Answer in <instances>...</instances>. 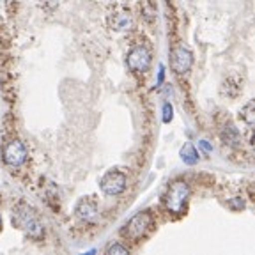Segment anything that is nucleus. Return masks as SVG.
I'll return each mask as SVG.
<instances>
[{
	"mask_svg": "<svg viewBox=\"0 0 255 255\" xmlns=\"http://www.w3.org/2000/svg\"><path fill=\"white\" fill-rule=\"evenodd\" d=\"M12 225L27 232L30 238H39L43 234V225H41L37 215L25 204H20L12 211Z\"/></svg>",
	"mask_w": 255,
	"mask_h": 255,
	"instance_id": "1",
	"label": "nucleus"
},
{
	"mask_svg": "<svg viewBox=\"0 0 255 255\" xmlns=\"http://www.w3.org/2000/svg\"><path fill=\"white\" fill-rule=\"evenodd\" d=\"M190 199V186L184 181H175L165 195V206L174 215H181Z\"/></svg>",
	"mask_w": 255,
	"mask_h": 255,
	"instance_id": "2",
	"label": "nucleus"
},
{
	"mask_svg": "<svg viewBox=\"0 0 255 255\" xmlns=\"http://www.w3.org/2000/svg\"><path fill=\"white\" fill-rule=\"evenodd\" d=\"M152 227V215L151 213H138V215L133 216L129 222L124 225L123 236L128 239H133V241H138L140 238L147 234Z\"/></svg>",
	"mask_w": 255,
	"mask_h": 255,
	"instance_id": "3",
	"label": "nucleus"
},
{
	"mask_svg": "<svg viewBox=\"0 0 255 255\" xmlns=\"http://www.w3.org/2000/svg\"><path fill=\"white\" fill-rule=\"evenodd\" d=\"M126 184H128V179H126V174L121 170H110L101 177L100 181V188L103 191L105 195H121L124 190H126Z\"/></svg>",
	"mask_w": 255,
	"mask_h": 255,
	"instance_id": "4",
	"label": "nucleus"
},
{
	"mask_svg": "<svg viewBox=\"0 0 255 255\" xmlns=\"http://www.w3.org/2000/svg\"><path fill=\"white\" fill-rule=\"evenodd\" d=\"M193 66V53L184 46H175L170 52V68L177 75H184Z\"/></svg>",
	"mask_w": 255,
	"mask_h": 255,
	"instance_id": "5",
	"label": "nucleus"
},
{
	"mask_svg": "<svg viewBox=\"0 0 255 255\" xmlns=\"http://www.w3.org/2000/svg\"><path fill=\"white\" fill-rule=\"evenodd\" d=\"M2 158L11 167H18L27 159V149L18 138H11L2 149Z\"/></svg>",
	"mask_w": 255,
	"mask_h": 255,
	"instance_id": "6",
	"label": "nucleus"
},
{
	"mask_svg": "<svg viewBox=\"0 0 255 255\" xmlns=\"http://www.w3.org/2000/svg\"><path fill=\"white\" fill-rule=\"evenodd\" d=\"M128 68L135 73H145L151 68V53L147 48L135 46L128 53Z\"/></svg>",
	"mask_w": 255,
	"mask_h": 255,
	"instance_id": "7",
	"label": "nucleus"
},
{
	"mask_svg": "<svg viewBox=\"0 0 255 255\" xmlns=\"http://www.w3.org/2000/svg\"><path fill=\"white\" fill-rule=\"evenodd\" d=\"M75 213L78 218L85 220V222H92L98 216V204L91 197H84V199H80L78 204H76Z\"/></svg>",
	"mask_w": 255,
	"mask_h": 255,
	"instance_id": "8",
	"label": "nucleus"
},
{
	"mask_svg": "<svg viewBox=\"0 0 255 255\" xmlns=\"http://www.w3.org/2000/svg\"><path fill=\"white\" fill-rule=\"evenodd\" d=\"M133 20L129 12H117V14L112 16V27L116 28V30H128V28L131 27Z\"/></svg>",
	"mask_w": 255,
	"mask_h": 255,
	"instance_id": "9",
	"label": "nucleus"
},
{
	"mask_svg": "<svg viewBox=\"0 0 255 255\" xmlns=\"http://www.w3.org/2000/svg\"><path fill=\"white\" fill-rule=\"evenodd\" d=\"M179 154H181V159L188 165H195L197 161H199V152H197V149L193 147L191 143H184L183 147H181Z\"/></svg>",
	"mask_w": 255,
	"mask_h": 255,
	"instance_id": "10",
	"label": "nucleus"
},
{
	"mask_svg": "<svg viewBox=\"0 0 255 255\" xmlns=\"http://www.w3.org/2000/svg\"><path fill=\"white\" fill-rule=\"evenodd\" d=\"M254 101H248L247 105H245L243 108H241V112H239V116H241V119L247 123V126L252 129V126H254L255 123V110H254Z\"/></svg>",
	"mask_w": 255,
	"mask_h": 255,
	"instance_id": "11",
	"label": "nucleus"
},
{
	"mask_svg": "<svg viewBox=\"0 0 255 255\" xmlns=\"http://www.w3.org/2000/svg\"><path fill=\"white\" fill-rule=\"evenodd\" d=\"M222 136H223V140H225V143H238L239 142V133H238V129L232 126V124L225 126Z\"/></svg>",
	"mask_w": 255,
	"mask_h": 255,
	"instance_id": "12",
	"label": "nucleus"
},
{
	"mask_svg": "<svg viewBox=\"0 0 255 255\" xmlns=\"http://www.w3.org/2000/svg\"><path fill=\"white\" fill-rule=\"evenodd\" d=\"M128 252H129V248L121 243H112L110 247L107 248V255H124V254H128Z\"/></svg>",
	"mask_w": 255,
	"mask_h": 255,
	"instance_id": "13",
	"label": "nucleus"
},
{
	"mask_svg": "<svg viewBox=\"0 0 255 255\" xmlns=\"http://www.w3.org/2000/svg\"><path fill=\"white\" fill-rule=\"evenodd\" d=\"M172 117H174V108H172L170 103H165L163 105V121L165 123H170Z\"/></svg>",
	"mask_w": 255,
	"mask_h": 255,
	"instance_id": "14",
	"label": "nucleus"
},
{
	"mask_svg": "<svg viewBox=\"0 0 255 255\" xmlns=\"http://www.w3.org/2000/svg\"><path fill=\"white\" fill-rule=\"evenodd\" d=\"M229 206H231L234 211H241V209L245 207V200L241 199V197H236V199L229 200Z\"/></svg>",
	"mask_w": 255,
	"mask_h": 255,
	"instance_id": "15",
	"label": "nucleus"
},
{
	"mask_svg": "<svg viewBox=\"0 0 255 255\" xmlns=\"http://www.w3.org/2000/svg\"><path fill=\"white\" fill-rule=\"evenodd\" d=\"M200 145H202V149H206V151H211V145H209L206 140H202V142H200Z\"/></svg>",
	"mask_w": 255,
	"mask_h": 255,
	"instance_id": "16",
	"label": "nucleus"
},
{
	"mask_svg": "<svg viewBox=\"0 0 255 255\" xmlns=\"http://www.w3.org/2000/svg\"><path fill=\"white\" fill-rule=\"evenodd\" d=\"M163 76H165V71H163V68L159 69V76H158V84H161L163 82Z\"/></svg>",
	"mask_w": 255,
	"mask_h": 255,
	"instance_id": "17",
	"label": "nucleus"
},
{
	"mask_svg": "<svg viewBox=\"0 0 255 255\" xmlns=\"http://www.w3.org/2000/svg\"><path fill=\"white\" fill-rule=\"evenodd\" d=\"M0 225H2V218H0Z\"/></svg>",
	"mask_w": 255,
	"mask_h": 255,
	"instance_id": "18",
	"label": "nucleus"
}]
</instances>
